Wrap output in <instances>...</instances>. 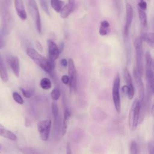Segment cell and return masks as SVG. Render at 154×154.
I'll return each instance as SVG.
<instances>
[{"label":"cell","mask_w":154,"mask_h":154,"mask_svg":"<svg viewBox=\"0 0 154 154\" xmlns=\"http://www.w3.org/2000/svg\"><path fill=\"white\" fill-rule=\"evenodd\" d=\"M130 153L132 154L138 153V145L134 141H132L130 144Z\"/></svg>","instance_id":"obj_27"},{"label":"cell","mask_w":154,"mask_h":154,"mask_svg":"<svg viewBox=\"0 0 154 154\" xmlns=\"http://www.w3.org/2000/svg\"><path fill=\"white\" fill-rule=\"evenodd\" d=\"M52 113L55 121H57L58 116V107L57 102L55 100H54L52 103Z\"/></svg>","instance_id":"obj_26"},{"label":"cell","mask_w":154,"mask_h":154,"mask_svg":"<svg viewBox=\"0 0 154 154\" xmlns=\"http://www.w3.org/2000/svg\"><path fill=\"white\" fill-rule=\"evenodd\" d=\"M134 45L135 51L136 67L140 74L142 76L143 73V50L142 40L140 37H137L135 38Z\"/></svg>","instance_id":"obj_8"},{"label":"cell","mask_w":154,"mask_h":154,"mask_svg":"<svg viewBox=\"0 0 154 154\" xmlns=\"http://www.w3.org/2000/svg\"><path fill=\"white\" fill-rule=\"evenodd\" d=\"M152 150V152H153V144L152 143V141L150 142L149 143V150Z\"/></svg>","instance_id":"obj_39"},{"label":"cell","mask_w":154,"mask_h":154,"mask_svg":"<svg viewBox=\"0 0 154 154\" xmlns=\"http://www.w3.org/2000/svg\"><path fill=\"white\" fill-rule=\"evenodd\" d=\"M0 136L13 141L17 139L16 135L13 132L6 129L1 124H0Z\"/></svg>","instance_id":"obj_17"},{"label":"cell","mask_w":154,"mask_h":154,"mask_svg":"<svg viewBox=\"0 0 154 154\" xmlns=\"http://www.w3.org/2000/svg\"><path fill=\"white\" fill-rule=\"evenodd\" d=\"M110 31V24L107 20H102L99 29V33L100 35L104 36L107 35Z\"/></svg>","instance_id":"obj_19"},{"label":"cell","mask_w":154,"mask_h":154,"mask_svg":"<svg viewBox=\"0 0 154 154\" xmlns=\"http://www.w3.org/2000/svg\"><path fill=\"white\" fill-rule=\"evenodd\" d=\"M12 0H4V3L7 6V7H10L11 4Z\"/></svg>","instance_id":"obj_38"},{"label":"cell","mask_w":154,"mask_h":154,"mask_svg":"<svg viewBox=\"0 0 154 154\" xmlns=\"http://www.w3.org/2000/svg\"><path fill=\"white\" fill-rule=\"evenodd\" d=\"M35 45H36V47L38 49V51H40V52H43V47H42L41 43L38 41H36Z\"/></svg>","instance_id":"obj_36"},{"label":"cell","mask_w":154,"mask_h":154,"mask_svg":"<svg viewBox=\"0 0 154 154\" xmlns=\"http://www.w3.org/2000/svg\"><path fill=\"white\" fill-rule=\"evenodd\" d=\"M120 78L119 73H117L112 84V97L113 103L116 111L120 113L121 111V100L120 97Z\"/></svg>","instance_id":"obj_6"},{"label":"cell","mask_w":154,"mask_h":154,"mask_svg":"<svg viewBox=\"0 0 154 154\" xmlns=\"http://www.w3.org/2000/svg\"><path fill=\"white\" fill-rule=\"evenodd\" d=\"M2 34L1 32V29L0 27V49H1L4 46V41L2 39Z\"/></svg>","instance_id":"obj_35"},{"label":"cell","mask_w":154,"mask_h":154,"mask_svg":"<svg viewBox=\"0 0 154 154\" xmlns=\"http://www.w3.org/2000/svg\"><path fill=\"white\" fill-rule=\"evenodd\" d=\"M134 16V11L132 5L127 3L126 5V17H125V23L123 28V35L125 38L127 39L129 35V29L132 22Z\"/></svg>","instance_id":"obj_11"},{"label":"cell","mask_w":154,"mask_h":154,"mask_svg":"<svg viewBox=\"0 0 154 154\" xmlns=\"http://www.w3.org/2000/svg\"><path fill=\"white\" fill-rule=\"evenodd\" d=\"M28 11L35 23L37 32L40 34L42 31L41 17L35 0H26Z\"/></svg>","instance_id":"obj_5"},{"label":"cell","mask_w":154,"mask_h":154,"mask_svg":"<svg viewBox=\"0 0 154 154\" xmlns=\"http://www.w3.org/2000/svg\"><path fill=\"white\" fill-rule=\"evenodd\" d=\"M69 1H75V0H69Z\"/></svg>","instance_id":"obj_43"},{"label":"cell","mask_w":154,"mask_h":154,"mask_svg":"<svg viewBox=\"0 0 154 154\" xmlns=\"http://www.w3.org/2000/svg\"><path fill=\"white\" fill-rule=\"evenodd\" d=\"M8 65L16 77H19L20 75V61L17 57L11 55L8 59Z\"/></svg>","instance_id":"obj_14"},{"label":"cell","mask_w":154,"mask_h":154,"mask_svg":"<svg viewBox=\"0 0 154 154\" xmlns=\"http://www.w3.org/2000/svg\"><path fill=\"white\" fill-rule=\"evenodd\" d=\"M123 75L124 79L125 80V82L126 83V85L128 86V87L129 88V92H128L127 96H128V99L131 100L133 99V97L134 96L135 91H134V87L132 79L130 72L126 67H125L123 69Z\"/></svg>","instance_id":"obj_12"},{"label":"cell","mask_w":154,"mask_h":154,"mask_svg":"<svg viewBox=\"0 0 154 154\" xmlns=\"http://www.w3.org/2000/svg\"><path fill=\"white\" fill-rule=\"evenodd\" d=\"M0 13L2 22L1 32L4 36L8 34L12 28L13 19L12 16L7 7L4 2L1 4Z\"/></svg>","instance_id":"obj_2"},{"label":"cell","mask_w":154,"mask_h":154,"mask_svg":"<svg viewBox=\"0 0 154 154\" xmlns=\"http://www.w3.org/2000/svg\"><path fill=\"white\" fill-rule=\"evenodd\" d=\"M116 11L119 13L120 10V0H112Z\"/></svg>","instance_id":"obj_31"},{"label":"cell","mask_w":154,"mask_h":154,"mask_svg":"<svg viewBox=\"0 0 154 154\" xmlns=\"http://www.w3.org/2000/svg\"><path fill=\"white\" fill-rule=\"evenodd\" d=\"M52 122L50 119H45L40 121L37 123V129L41 139L47 141L49 137Z\"/></svg>","instance_id":"obj_10"},{"label":"cell","mask_w":154,"mask_h":154,"mask_svg":"<svg viewBox=\"0 0 154 154\" xmlns=\"http://www.w3.org/2000/svg\"><path fill=\"white\" fill-rule=\"evenodd\" d=\"M58 49H59L60 53H61L63 51V49H64V43L63 42L60 43V47L58 48Z\"/></svg>","instance_id":"obj_41"},{"label":"cell","mask_w":154,"mask_h":154,"mask_svg":"<svg viewBox=\"0 0 154 154\" xmlns=\"http://www.w3.org/2000/svg\"><path fill=\"white\" fill-rule=\"evenodd\" d=\"M122 91H123L125 94H126V95L128 94V92H129V88H128V86H127L126 85H123V86L122 87Z\"/></svg>","instance_id":"obj_37"},{"label":"cell","mask_w":154,"mask_h":154,"mask_svg":"<svg viewBox=\"0 0 154 154\" xmlns=\"http://www.w3.org/2000/svg\"><path fill=\"white\" fill-rule=\"evenodd\" d=\"M75 7V1H69V2L63 6L60 10V16L63 19H66L69 16Z\"/></svg>","instance_id":"obj_16"},{"label":"cell","mask_w":154,"mask_h":154,"mask_svg":"<svg viewBox=\"0 0 154 154\" xmlns=\"http://www.w3.org/2000/svg\"><path fill=\"white\" fill-rule=\"evenodd\" d=\"M14 4L16 13L19 18L22 20H26L27 18V14L23 0H14Z\"/></svg>","instance_id":"obj_15"},{"label":"cell","mask_w":154,"mask_h":154,"mask_svg":"<svg viewBox=\"0 0 154 154\" xmlns=\"http://www.w3.org/2000/svg\"><path fill=\"white\" fill-rule=\"evenodd\" d=\"M13 98L14 100V101L19 104H23L24 102L22 96L17 92L14 91L13 93Z\"/></svg>","instance_id":"obj_28"},{"label":"cell","mask_w":154,"mask_h":154,"mask_svg":"<svg viewBox=\"0 0 154 154\" xmlns=\"http://www.w3.org/2000/svg\"><path fill=\"white\" fill-rule=\"evenodd\" d=\"M40 1V5L42 8V9L44 10V11L48 14V15H50V13H49V7H48V5L47 3L46 0H39Z\"/></svg>","instance_id":"obj_29"},{"label":"cell","mask_w":154,"mask_h":154,"mask_svg":"<svg viewBox=\"0 0 154 154\" xmlns=\"http://www.w3.org/2000/svg\"><path fill=\"white\" fill-rule=\"evenodd\" d=\"M138 17H139V20H140L141 26L144 29H146L147 28V15L145 12V10H143L138 8Z\"/></svg>","instance_id":"obj_20"},{"label":"cell","mask_w":154,"mask_h":154,"mask_svg":"<svg viewBox=\"0 0 154 154\" xmlns=\"http://www.w3.org/2000/svg\"><path fill=\"white\" fill-rule=\"evenodd\" d=\"M47 44L48 47L49 60L52 62H54L58 58L60 54L58 47L54 41L50 39L47 40Z\"/></svg>","instance_id":"obj_13"},{"label":"cell","mask_w":154,"mask_h":154,"mask_svg":"<svg viewBox=\"0 0 154 154\" xmlns=\"http://www.w3.org/2000/svg\"><path fill=\"white\" fill-rule=\"evenodd\" d=\"M70 118V111H69L68 109H66L64 112V117H63V123L61 126V134L63 135H64L67 132Z\"/></svg>","instance_id":"obj_18"},{"label":"cell","mask_w":154,"mask_h":154,"mask_svg":"<svg viewBox=\"0 0 154 154\" xmlns=\"http://www.w3.org/2000/svg\"><path fill=\"white\" fill-rule=\"evenodd\" d=\"M133 75L134 77L137 86L138 91V96H139V101L141 105V111H143L144 109V99H145V91H144V86L143 82V80L141 79V75L138 72L137 67H134L133 69Z\"/></svg>","instance_id":"obj_7"},{"label":"cell","mask_w":154,"mask_h":154,"mask_svg":"<svg viewBox=\"0 0 154 154\" xmlns=\"http://www.w3.org/2000/svg\"><path fill=\"white\" fill-rule=\"evenodd\" d=\"M26 54L32 60H33L46 73L49 74L52 73V69L54 68V66H52V63L53 62L47 60L45 57L38 53L35 49L32 48H28L26 49Z\"/></svg>","instance_id":"obj_1"},{"label":"cell","mask_w":154,"mask_h":154,"mask_svg":"<svg viewBox=\"0 0 154 154\" xmlns=\"http://www.w3.org/2000/svg\"><path fill=\"white\" fill-rule=\"evenodd\" d=\"M63 5L64 2L61 0H51V5L57 13L60 11Z\"/></svg>","instance_id":"obj_23"},{"label":"cell","mask_w":154,"mask_h":154,"mask_svg":"<svg viewBox=\"0 0 154 154\" xmlns=\"http://www.w3.org/2000/svg\"><path fill=\"white\" fill-rule=\"evenodd\" d=\"M20 90H21V91H22L23 95L25 97L29 98V97H30L31 96V93L29 91L26 90H25V89L23 88H20Z\"/></svg>","instance_id":"obj_32"},{"label":"cell","mask_w":154,"mask_h":154,"mask_svg":"<svg viewBox=\"0 0 154 154\" xmlns=\"http://www.w3.org/2000/svg\"><path fill=\"white\" fill-rule=\"evenodd\" d=\"M60 64L63 67H67L68 66V61L65 58H63L60 61Z\"/></svg>","instance_id":"obj_34"},{"label":"cell","mask_w":154,"mask_h":154,"mask_svg":"<svg viewBox=\"0 0 154 154\" xmlns=\"http://www.w3.org/2000/svg\"><path fill=\"white\" fill-rule=\"evenodd\" d=\"M146 62V78L147 81V90L153 93V61L149 51H147L145 54Z\"/></svg>","instance_id":"obj_4"},{"label":"cell","mask_w":154,"mask_h":154,"mask_svg":"<svg viewBox=\"0 0 154 154\" xmlns=\"http://www.w3.org/2000/svg\"><path fill=\"white\" fill-rule=\"evenodd\" d=\"M140 38L142 41L146 42L151 48H153L154 42H153V34L149 33L147 34L146 32L141 33Z\"/></svg>","instance_id":"obj_22"},{"label":"cell","mask_w":154,"mask_h":154,"mask_svg":"<svg viewBox=\"0 0 154 154\" xmlns=\"http://www.w3.org/2000/svg\"><path fill=\"white\" fill-rule=\"evenodd\" d=\"M51 96L53 100H57L59 99L60 97L61 96V92L60 89L58 87H55L51 93Z\"/></svg>","instance_id":"obj_25"},{"label":"cell","mask_w":154,"mask_h":154,"mask_svg":"<svg viewBox=\"0 0 154 154\" xmlns=\"http://www.w3.org/2000/svg\"><path fill=\"white\" fill-rule=\"evenodd\" d=\"M147 3L144 0H140L138 4V8L143 10H146L147 8Z\"/></svg>","instance_id":"obj_30"},{"label":"cell","mask_w":154,"mask_h":154,"mask_svg":"<svg viewBox=\"0 0 154 154\" xmlns=\"http://www.w3.org/2000/svg\"><path fill=\"white\" fill-rule=\"evenodd\" d=\"M1 149H2V146H1V144H0V150H1Z\"/></svg>","instance_id":"obj_42"},{"label":"cell","mask_w":154,"mask_h":154,"mask_svg":"<svg viewBox=\"0 0 154 154\" xmlns=\"http://www.w3.org/2000/svg\"><path fill=\"white\" fill-rule=\"evenodd\" d=\"M141 113V105L138 99H135L133 102L129 114V125L132 130H135L139 122Z\"/></svg>","instance_id":"obj_3"},{"label":"cell","mask_w":154,"mask_h":154,"mask_svg":"<svg viewBox=\"0 0 154 154\" xmlns=\"http://www.w3.org/2000/svg\"><path fill=\"white\" fill-rule=\"evenodd\" d=\"M0 77L4 82H7L8 80V76L6 66L1 55H0Z\"/></svg>","instance_id":"obj_21"},{"label":"cell","mask_w":154,"mask_h":154,"mask_svg":"<svg viewBox=\"0 0 154 154\" xmlns=\"http://www.w3.org/2000/svg\"><path fill=\"white\" fill-rule=\"evenodd\" d=\"M71 150H70V144L68 143L67 144V153H71Z\"/></svg>","instance_id":"obj_40"},{"label":"cell","mask_w":154,"mask_h":154,"mask_svg":"<svg viewBox=\"0 0 154 154\" xmlns=\"http://www.w3.org/2000/svg\"><path fill=\"white\" fill-rule=\"evenodd\" d=\"M68 72L69 78V87L70 91H76L77 89V72L74 61L70 58L68 60Z\"/></svg>","instance_id":"obj_9"},{"label":"cell","mask_w":154,"mask_h":154,"mask_svg":"<svg viewBox=\"0 0 154 154\" xmlns=\"http://www.w3.org/2000/svg\"><path fill=\"white\" fill-rule=\"evenodd\" d=\"M61 80L62 81V82L65 84V85H67L69 84V76L66 75H64L61 76Z\"/></svg>","instance_id":"obj_33"},{"label":"cell","mask_w":154,"mask_h":154,"mask_svg":"<svg viewBox=\"0 0 154 154\" xmlns=\"http://www.w3.org/2000/svg\"><path fill=\"white\" fill-rule=\"evenodd\" d=\"M40 85L44 90H49L52 87L51 81L48 78H43L40 82Z\"/></svg>","instance_id":"obj_24"}]
</instances>
